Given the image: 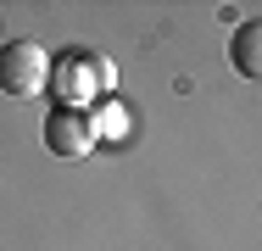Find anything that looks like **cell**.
<instances>
[{"label": "cell", "instance_id": "6da1fadb", "mask_svg": "<svg viewBox=\"0 0 262 251\" xmlns=\"http://www.w3.org/2000/svg\"><path fill=\"white\" fill-rule=\"evenodd\" d=\"M0 90L11 100H34L51 90V50L39 39H11L0 45Z\"/></svg>", "mask_w": 262, "mask_h": 251}, {"label": "cell", "instance_id": "7a4b0ae2", "mask_svg": "<svg viewBox=\"0 0 262 251\" xmlns=\"http://www.w3.org/2000/svg\"><path fill=\"white\" fill-rule=\"evenodd\" d=\"M51 90L67 100V106H78V100H95V90H112V61L90 56V50L51 56Z\"/></svg>", "mask_w": 262, "mask_h": 251}, {"label": "cell", "instance_id": "277c9868", "mask_svg": "<svg viewBox=\"0 0 262 251\" xmlns=\"http://www.w3.org/2000/svg\"><path fill=\"white\" fill-rule=\"evenodd\" d=\"M257 45H262V23L251 17V23H240V28H234V67H240L246 78H257V73H262Z\"/></svg>", "mask_w": 262, "mask_h": 251}, {"label": "cell", "instance_id": "3957f363", "mask_svg": "<svg viewBox=\"0 0 262 251\" xmlns=\"http://www.w3.org/2000/svg\"><path fill=\"white\" fill-rule=\"evenodd\" d=\"M45 145H51V156H90L101 145L90 106H56L45 117Z\"/></svg>", "mask_w": 262, "mask_h": 251}]
</instances>
